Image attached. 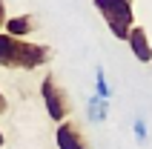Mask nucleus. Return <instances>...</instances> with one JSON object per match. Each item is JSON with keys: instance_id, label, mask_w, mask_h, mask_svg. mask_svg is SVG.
<instances>
[{"instance_id": "nucleus-9", "label": "nucleus", "mask_w": 152, "mask_h": 149, "mask_svg": "<svg viewBox=\"0 0 152 149\" xmlns=\"http://www.w3.org/2000/svg\"><path fill=\"white\" fill-rule=\"evenodd\" d=\"M132 129H135V141H138V143H146V123L141 121V118H135Z\"/></svg>"}, {"instance_id": "nucleus-2", "label": "nucleus", "mask_w": 152, "mask_h": 149, "mask_svg": "<svg viewBox=\"0 0 152 149\" xmlns=\"http://www.w3.org/2000/svg\"><path fill=\"white\" fill-rule=\"evenodd\" d=\"M95 9L106 20L109 32L118 40H126L132 29V0H95Z\"/></svg>"}, {"instance_id": "nucleus-11", "label": "nucleus", "mask_w": 152, "mask_h": 149, "mask_svg": "<svg viewBox=\"0 0 152 149\" xmlns=\"http://www.w3.org/2000/svg\"><path fill=\"white\" fill-rule=\"evenodd\" d=\"M9 109V103H6V95H3V92H0V115H3V112H6Z\"/></svg>"}, {"instance_id": "nucleus-4", "label": "nucleus", "mask_w": 152, "mask_h": 149, "mask_svg": "<svg viewBox=\"0 0 152 149\" xmlns=\"http://www.w3.org/2000/svg\"><path fill=\"white\" fill-rule=\"evenodd\" d=\"M55 143H58V149H89L86 141H83V132L72 121H63L55 129Z\"/></svg>"}, {"instance_id": "nucleus-8", "label": "nucleus", "mask_w": 152, "mask_h": 149, "mask_svg": "<svg viewBox=\"0 0 152 149\" xmlns=\"http://www.w3.org/2000/svg\"><path fill=\"white\" fill-rule=\"evenodd\" d=\"M95 86H98V95H101V98H106L109 100V83H106V72H103V69H98V72H95Z\"/></svg>"}, {"instance_id": "nucleus-10", "label": "nucleus", "mask_w": 152, "mask_h": 149, "mask_svg": "<svg viewBox=\"0 0 152 149\" xmlns=\"http://www.w3.org/2000/svg\"><path fill=\"white\" fill-rule=\"evenodd\" d=\"M6 23V3H3V0H0V26Z\"/></svg>"}, {"instance_id": "nucleus-3", "label": "nucleus", "mask_w": 152, "mask_h": 149, "mask_svg": "<svg viewBox=\"0 0 152 149\" xmlns=\"http://www.w3.org/2000/svg\"><path fill=\"white\" fill-rule=\"evenodd\" d=\"M40 95H43V106H46V115L52 118V121H58V123H63L69 118V112H72V103H69L66 92L60 89V83L55 80V74H46L40 83Z\"/></svg>"}, {"instance_id": "nucleus-12", "label": "nucleus", "mask_w": 152, "mask_h": 149, "mask_svg": "<svg viewBox=\"0 0 152 149\" xmlns=\"http://www.w3.org/2000/svg\"><path fill=\"white\" fill-rule=\"evenodd\" d=\"M3 141H6V138H3V132H0V146H3Z\"/></svg>"}, {"instance_id": "nucleus-7", "label": "nucleus", "mask_w": 152, "mask_h": 149, "mask_svg": "<svg viewBox=\"0 0 152 149\" xmlns=\"http://www.w3.org/2000/svg\"><path fill=\"white\" fill-rule=\"evenodd\" d=\"M86 115H89V121H95V123L106 121V115H109V100L101 98V95H92V98L86 100Z\"/></svg>"}, {"instance_id": "nucleus-5", "label": "nucleus", "mask_w": 152, "mask_h": 149, "mask_svg": "<svg viewBox=\"0 0 152 149\" xmlns=\"http://www.w3.org/2000/svg\"><path fill=\"white\" fill-rule=\"evenodd\" d=\"M126 43H129L132 55H135L141 63H149L152 60V43H149V37H146V32L141 29V26H132V29H129Z\"/></svg>"}, {"instance_id": "nucleus-6", "label": "nucleus", "mask_w": 152, "mask_h": 149, "mask_svg": "<svg viewBox=\"0 0 152 149\" xmlns=\"http://www.w3.org/2000/svg\"><path fill=\"white\" fill-rule=\"evenodd\" d=\"M3 29H6L9 37H20L23 40L26 34L34 29V20H32V15H17V17H9L6 23H3Z\"/></svg>"}, {"instance_id": "nucleus-1", "label": "nucleus", "mask_w": 152, "mask_h": 149, "mask_svg": "<svg viewBox=\"0 0 152 149\" xmlns=\"http://www.w3.org/2000/svg\"><path fill=\"white\" fill-rule=\"evenodd\" d=\"M52 60V49L40 43H26L20 37H9L0 32V66L6 69H37Z\"/></svg>"}]
</instances>
